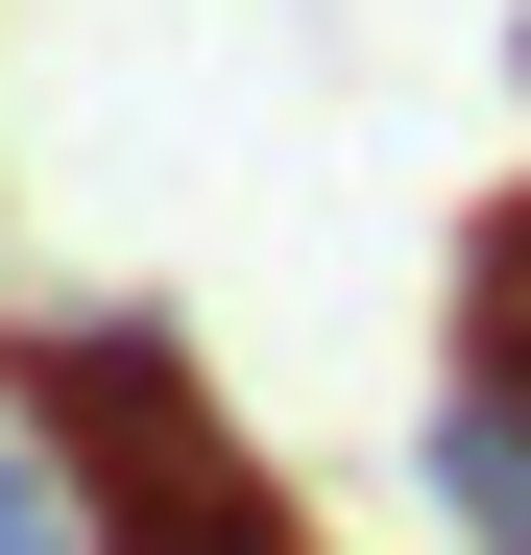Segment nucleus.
<instances>
[{"label":"nucleus","instance_id":"obj_1","mask_svg":"<svg viewBox=\"0 0 531 555\" xmlns=\"http://www.w3.org/2000/svg\"><path fill=\"white\" fill-rule=\"evenodd\" d=\"M0 387H25V435H73L98 555H314L290 507H266V459H242V411L194 387L169 314H49V338H0Z\"/></svg>","mask_w":531,"mask_h":555},{"label":"nucleus","instance_id":"obj_3","mask_svg":"<svg viewBox=\"0 0 531 555\" xmlns=\"http://www.w3.org/2000/svg\"><path fill=\"white\" fill-rule=\"evenodd\" d=\"M459 387L531 411V194H483V242H459Z\"/></svg>","mask_w":531,"mask_h":555},{"label":"nucleus","instance_id":"obj_5","mask_svg":"<svg viewBox=\"0 0 531 555\" xmlns=\"http://www.w3.org/2000/svg\"><path fill=\"white\" fill-rule=\"evenodd\" d=\"M507 73H531V25H507Z\"/></svg>","mask_w":531,"mask_h":555},{"label":"nucleus","instance_id":"obj_2","mask_svg":"<svg viewBox=\"0 0 531 555\" xmlns=\"http://www.w3.org/2000/svg\"><path fill=\"white\" fill-rule=\"evenodd\" d=\"M411 459H435V507H459L483 555H531V411H507V387H435V435H411Z\"/></svg>","mask_w":531,"mask_h":555},{"label":"nucleus","instance_id":"obj_4","mask_svg":"<svg viewBox=\"0 0 531 555\" xmlns=\"http://www.w3.org/2000/svg\"><path fill=\"white\" fill-rule=\"evenodd\" d=\"M0 555H98V483H73V435L0 411Z\"/></svg>","mask_w":531,"mask_h":555}]
</instances>
